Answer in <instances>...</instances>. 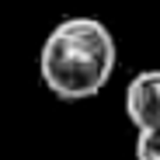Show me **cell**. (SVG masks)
<instances>
[{
	"instance_id": "2",
	"label": "cell",
	"mask_w": 160,
	"mask_h": 160,
	"mask_svg": "<svg viewBox=\"0 0 160 160\" xmlns=\"http://www.w3.org/2000/svg\"><path fill=\"white\" fill-rule=\"evenodd\" d=\"M125 115L139 132L160 129V70H139L125 87Z\"/></svg>"
},
{
	"instance_id": "3",
	"label": "cell",
	"mask_w": 160,
	"mask_h": 160,
	"mask_svg": "<svg viewBox=\"0 0 160 160\" xmlns=\"http://www.w3.org/2000/svg\"><path fill=\"white\" fill-rule=\"evenodd\" d=\"M136 160H160V129L139 132V139H136Z\"/></svg>"
},
{
	"instance_id": "1",
	"label": "cell",
	"mask_w": 160,
	"mask_h": 160,
	"mask_svg": "<svg viewBox=\"0 0 160 160\" xmlns=\"http://www.w3.org/2000/svg\"><path fill=\"white\" fill-rule=\"evenodd\" d=\"M118 63V45L98 18H66L42 42L38 70L59 101H87L104 91Z\"/></svg>"
}]
</instances>
